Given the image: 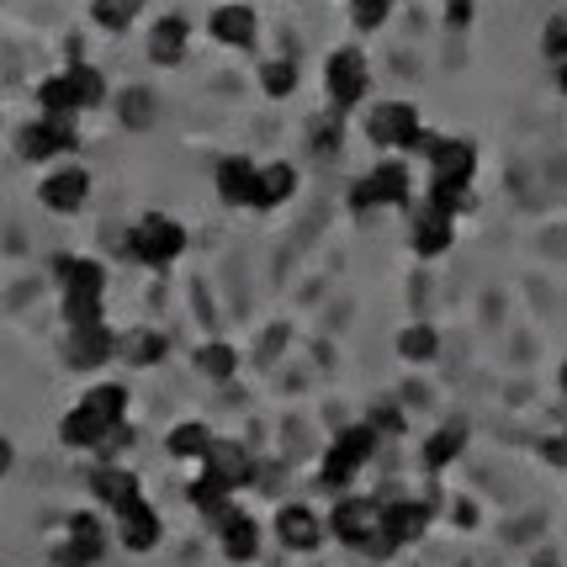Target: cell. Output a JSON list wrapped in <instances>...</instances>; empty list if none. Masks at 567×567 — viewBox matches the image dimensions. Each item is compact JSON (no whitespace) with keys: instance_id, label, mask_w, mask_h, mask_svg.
Listing matches in <instances>:
<instances>
[{"instance_id":"cell-34","label":"cell","mask_w":567,"mask_h":567,"mask_svg":"<svg viewBox=\"0 0 567 567\" xmlns=\"http://www.w3.org/2000/svg\"><path fill=\"white\" fill-rule=\"evenodd\" d=\"M197 371L207 377V382H228V377L239 371V350L223 346V340H213V346L197 350Z\"/></svg>"},{"instance_id":"cell-43","label":"cell","mask_w":567,"mask_h":567,"mask_svg":"<svg viewBox=\"0 0 567 567\" xmlns=\"http://www.w3.org/2000/svg\"><path fill=\"white\" fill-rule=\"evenodd\" d=\"M563 393H567V361H563Z\"/></svg>"},{"instance_id":"cell-28","label":"cell","mask_w":567,"mask_h":567,"mask_svg":"<svg viewBox=\"0 0 567 567\" xmlns=\"http://www.w3.org/2000/svg\"><path fill=\"white\" fill-rule=\"evenodd\" d=\"M117 355H123L127 367H159V361H165V334L127 329V334H117Z\"/></svg>"},{"instance_id":"cell-21","label":"cell","mask_w":567,"mask_h":567,"mask_svg":"<svg viewBox=\"0 0 567 567\" xmlns=\"http://www.w3.org/2000/svg\"><path fill=\"white\" fill-rule=\"evenodd\" d=\"M207 32L218 38L223 49H249V43H255V32H260V22H255V11H249V6H218V11L207 17Z\"/></svg>"},{"instance_id":"cell-36","label":"cell","mask_w":567,"mask_h":567,"mask_svg":"<svg viewBox=\"0 0 567 567\" xmlns=\"http://www.w3.org/2000/svg\"><path fill=\"white\" fill-rule=\"evenodd\" d=\"M260 85H266V96H292L297 64L292 59H266V64H260Z\"/></svg>"},{"instance_id":"cell-22","label":"cell","mask_w":567,"mask_h":567,"mask_svg":"<svg viewBox=\"0 0 567 567\" xmlns=\"http://www.w3.org/2000/svg\"><path fill=\"white\" fill-rule=\"evenodd\" d=\"M106 430H112V424L96 420V414H91L85 403H74L70 414L59 420V441L70 445V451H101V441H106Z\"/></svg>"},{"instance_id":"cell-16","label":"cell","mask_w":567,"mask_h":567,"mask_svg":"<svg viewBox=\"0 0 567 567\" xmlns=\"http://www.w3.org/2000/svg\"><path fill=\"white\" fill-rule=\"evenodd\" d=\"M430 519H435V509L430 504H414V498H382V525H388V542L393 546H409L420 542L424 530H430Z\"/></svg>"},{"instance_id":"cell-44","label":"cell","mask_w":567,"mask_h":567,"mask_svg":"<svg viewBox=\"0 0 567 567\" xmlns=\"http://www.w3.org/2000/svg\"><path fill=\"white\" fill-rule=\"evenodd\" d=\"M542 567H551V563H542Z\"/></svg>"},{"instance_id":"cell-35","label":"cell","mask_w":567,"mask_h":567,"mask_svg":"<svg viewBox=\"0 0 567 567\" xmlns=\"http://www.w3.org/2000/svg\"><path fill=\"white\" fill-rule=\"evenodd\" d=\"M38 106H43V117H74V112H80L64 74H49V80L38 85Z\"/></svg>"},{"instance_id":"cell-19","label":"cell","mask_w":567,"mask_h":567,"mask_svg":"<svg viewBox=\"0 0 567 567\" xmlns=\"http://www.w3.org/2000/svg\"><path fill=\"white\" fill-rule=\"evenodd\" d=\"M255 171H260V165H249L245 154H228V159H218L213 186H218L223 207H249V197H255Z\"/></svg>"},{"instance_id":"cell-4","label":"cell","mask_w":567,"mask_h":567,"mask_svg":"<svg viewBox=\"0 0 567 567\" xmlns=\"http://www.w3.org/2000/svg\"><path fill=\"white\" fill-rule=\"evenodd\" d=\"M127 249L144 266H175L186 255V228L171 213H144V218L133 223V234H127Z\"/></svg>"},{"instance_id":"cell-1","label":"cell","mask_w":567,"mask_h":567,"mask_svg":"<svg viewBox=\"0 0 567 567\" xmlns=\"http://www.w3.org/2000/svg\"><path fill=\"white\" fill-rule=\"evenodd\" d=\"M53 276L64 287V323L85 329V323H106L101 319V297H106V266L91 255H59Z\"/></svg>"},{"instance_id":"cell-18","label":"cell","mask_w":567,"mask_h":567,"mask_svg":"<svg viewBox=\"0 0 567 567\" xmlns=\"http://www.w3.org/2000/svg\"><path fill=\"white\" fill-rule=\"evenodd\" d=\"M91 494H96V504H106L112 515L117 509H127L133 498H144V488H138V477L127 467H117V462H101L96 472H91Z\"/></svg>"},{"instance_id":"cell-26","label":"cell","mask_w":567,"mask_h":567,"mask_svg":"<svg viewBox=\"0 0 567 567\" xmlns=\"http://www.w3.org/2000/svg\"><path fill=\"white\" fill-rule=\"evenodd\" d=\"M112 106H117V123H123L127 133H148L154 117H159V106H154V91H148V85H127Z\"/></svg>"},{"instance_id":"cell-39","label":"cell","mask_w":567,"mask_h":567,"mask_svg":"<svg viewBox=\"0 0 567 567\" xmlns=\"http://www.w3.org/2000/svg\"><path fill=\"white\" fill-rule=\"evenodd\" d=\"M371 430H377V435H398V430H403V414H398V409H377V414H371Z\"/></svg>"},{"instance_id":"cell-32","label":"cell","mask_w":567,"mask_h":567,"mask_svg":"<svg viewBox=\"0 0 567 567\" xmlns=\"http://www.w3.org/2000/svg\"><path fill=\"white\" fill-rule=\"evenodd\" d=\"M91 17H96L101 32H127V27L144 17V0H96Z\"/></svg>"},{"instance_id":"cell-6","label":"cell","mask_w":567,"mask_h":567,"mask_svg":"<svg viewBox=\"0 0 567 567\" xmlns=\"http://www.w3.org/2000/svg\"><path fill=\"white\" fill-rule=\"evenodd\" d=\"M101 551H106V530H101V519L91 509H80V515L64 519V542L53 546V563L59 567H96Z\"/></svg>"},{"instance_id":"cell-42","label":"cell","mask_w":567,"mask_h":567,"mask_svg":"<svg viewBox=\"0 0 567 567\" xmlns=\"http://www.w3.org/2000/svg\"><path fill=\"white\" fill-rule=\"evenodd\" d=\"M557 85H563V91H567V64H563V70H557Z\"/></svg>"},{"instance_id":"cell-40","label":"cell","mask_w":567,"mask_h":567,"mask_svg":"<svg viewBox=\"0 0 567 567\" xmlns=\"http://www.w3.org/2000/svg\"><path fill=\"white\" fill-rule=\"evenodd\" d=\"M445 22H451V27H472V0H451V6H445Z\"/></svg>"},{"instance_id":"cell-15","label":"cell","mask_w":567,"mask_h":567,"mask_svg":"<svg viewBox=\"0 0 567 567\" xmlns=\"http://www.w3.org/2000/svg\"><path fill=\"white\" fill-rule=\"evenodd\" d=\"M213 530H218V546L228 563H255V557H260V525H255L245 509H228Z\"/></svg>"},{"instance_id":"cell-10","label":"cell","mask_w":567,"mask_h":567,"mask_svg":"<svg viewBox=\"0 0 567 567\" xmlns=\"http://www.w3.org/2000/svg\"><path fill=\"white\" fill-rule=\"evenodd\" d=\"M367 133H371V144L377 148H414L424 127H420V112H414L409 101H388V106L371 112Z\"/></svg>"},{"instance_id":"cell-37","label":"cell","mask_w":567,"mask_h":567,"mask_svg":"<svg viewBox=\"0 0 567 567\" xmlns=\"http://www.w3.org/2000/svg\"><path fill=\"white\" fill-rule=\"evenodd\" d=\"M350 17H355L361 32H377V27L393 17V0H350Z\"/></svg>"},{"instance_id":"cell-2","label":"cell","mask_w":567,"mask_h":567,"mask_svg":"<svg viewBox=\"0 0 567 567\" xmlns=\"http://www.w3.org/2000/svg\"><path fill=\"white\" fill-rule=\"evenodd\" d=\"M334 542H346L350 551H367V557H393L398 546L388 542V525H382V498H340L334 515H329Z\"/></svg>"},{"instance_id":"cell-23","label":"cell","mask_w":567,"mask_h":567,"mask_svg":"<svg viewBox=\"0 0 567 567\" xmlns=\"http://www.w3.org/2000/svg\"><path fill=\"white\" fill-rule=\"evenodd\" d=\"M202 462H207V472H218V477L228 483V488H234V494H239L249 477H255V467H249V456H245V445H234V441H213Z\"/></svg>"},{"instance_id":"cell-33","label":"cell","mask_w":567,"mask_h":567,"mask_svg":"<svg viewBox=\"0 0 567 567\" xmlns=\"http://www.w3.org/2000/svg\"><path fill=\"white\" fill-rule=\"evenodd\" d=\"M462 445H467V430H462V424L435 430V435L424 441V467H445V462H456V456H462Z\"/></svg>"},{"instance_id":"cell-24","label":"cell","mask_w":567,"mask_h":567,"mask_svg":"<svg viewBox=\"0 0 567 567\" xmlns=\"http://www.w3.org/2000/svg\"><path fill=\"white\" fill-rule=\"evenodd\" d=\"M414 249H420L424 260H435L451 249V213H441L435 202H424L420 218H414Z\"/></svg>"},{"instance_id":"cell-17","label":"cell","mask_w":567,"mask_h":567,"mask_svg":"<svg viewBox=\"0 0 567 567\" xmlns=\"http://www.w3.org/2000/svg\"><path fill=\"white\" fill-rule=\"evenodd\" d=\"M276 542L287 546V551H313L323 542V519L308 509V504H281V515H276Z\"/></svg>"},{"instance_id":"cell-13","label":"cell","mask_w":567,"mask_h":567,"mask_svg":"<svg viewBox=\"0 0 567 567\" xmlns=\"http://www.w3.org/2000/svg\"><path fill=\"white\" fill-rule=\"evenodd\" d=\"M477 171V148L467 138H441L430 148V186H472Z\"/></svg>"},{"instance_id":"cell-30","label":"cell","mask_w":567,"mask_h":567,"mask_svg":"<svg viewBox=\"0 0 567 567\" xmlns=\"http://www.w3.org/2000/svg\"><path fill=\"white\" fill-rule=\"evenodd\" d=\"M64 80H70L74 106H80V112H91V106H101V101H106V80H101L96 64H70V70H64Z\"/></svg>"},{"instance_id":"cell-38","label":"cell","mask_w":567,"mask_h":567,"mask_svg":"<svg viewBox=\"0 0 567 567\" xmlns=\"http://www.w3.org/2000/svg\"><path fill=\"white\" fill-rule=\"evenodd\" d=\"M542 49H546V59H563L567 64V17H551V22H546Z\"/></svg>"},{"instance_id":"cell-31","label":"cell","mask_w":567,"mask_h":567,"mask_svg":"<svg viewBox=\"0 0 567 567\" xmlns=\"http://www.w3.org/2000/svg\"><path fill=\"white\" fill-rule=\"evenodd\" d=\"M398 355H403V361H414V367H424V361H435V355H441V334H435L430 323H409V329L398 334Z\"/></svg>"},{"instance_id":"cell-14","label":"cell","mask_w":567,"mask_h":567,"mask_svg":"<svg viewBox=\"0 0 567 567\" xmlns=\"http://www.w3.org/2000/svg\"><path fill=\"white\" fill-rule=\"evenodd\" d=\"M186 43H192V22L181 11H171V17H159V22L148 27V59L159 70H175L186 59Z\"/></svg>"},{"instance_id":"cell-3","label":"cell","mask_w":567,"mask_h":567,"mask_svg":"<svg viewBox=\"0 0 567 567\" xmlns=\"http://www.w3.org/2000/svg\"><path fill=\"white\" fill-rule=\"evenodd\" d=\"M377 441H382V435H377L371 424H350V430H340V435L329 441V451H323V467H319V483H323V488H334V494H340L350 477H355V472L371 462Z\"/></svg>"},{"instance_id":"cell-8","label":"cell","mask_w":567,"mask_h":567,"mask_svg":"<svg viewBox=\"0 0 567 567\" xmlns=\"http://www.w3.org/2000/svg\"><path fill=\"white\" fill-rule=\"evenodd\" d=\"M38 202H43L49 213H59V218L80 213V207L91 202V171H85V165H53V171L38 181Z\"/></svg>"},{"instance_id":"cell-9","label":"cell","mask_w":567,"mask_h":567,"mask_svg":"<svg viewBox=\"0 0 567 567\" xmlns=\"http://www.w3.org/2000/svg\"><path fill=\"white\" fill-rule=\"evenodd\" d=\"M323 85H329V101H334L340 112H350L355 101L367 96V85H371V74H367V53H355V49L329 53V70H323Z\"/></svg>"},{"instance_id":"cell-41","label":"cell","mask_w":567,"mask_h":567,"mask_svg":"<svg viewBox=\"0 0 567 567\" xmlns=\"http://www.w3.org/2000/svg\"><path fill=\"white\" fill-rule=\"evenodd\" d=\"M17 467V451H11V441H6V435H0V477H6V472Z\"/></svg>"},{"instance_id":"cell-12","label":"cell","mask_w":567,"mask_h":567,"mask_svg":"<svg viewBox=\"0 0 567 567\" xmlns=\"http://www.w3.org/2000/svg\"><path fill=\"white\" fill-rule=\"evenodd\" d=\"M117 355V334L106 329V323H85V329H70L64 334V361H70L74 371H96L106 367Z\"/></svg>"},{"instance_id":"cell-11","label":"cell","mask_w":567,"mask_h":567,"mask_svg":"<svg viewBox=\"0 0 567 567\" xmlns=\"http://www.w3.org/2000/svg\"><path fill=\"white\" fill-rule=\"evenodd\" d=\"M117 542L133 551V557H144V551H154L159 546V536H165V525H159V509L148 504V498H133L127 509H117Z\"/></svg>"},{"instance_id":"cell-5","label":"cell","mask_w":567,"mask_h":567,"mask_svg":"<svg viewBox=\"0 0 567 567\" xmlns=\"http://www.w3.org/2000/svg\"><path fill=\"white\" fill-rule=\"evenodd\" d=\"M74 144H80L74 138V117H38V123H27L17 133V154H22L27 165H53Z\"/></svg>"},{"instance_id":"cell-7","label":"cell","mask_w":567,"mask_h":567,"mask_svg":"<svg viewBox=\"0 0 567 567\" xmlns=\"http://www.w3.org/2000/svg\"><path fill=\"white\" fill-rule=\"evenodd\" d=\"M409 202V171L398 159H382L367 181L350 186V213H371V207H403Z\"/></svg>"},{"instance_id":"cell-29","label":"cell","mask_w":567,"mask_h":567,"mask_svg":"<svg viewBox=\"0 0 567 567\" xmlns=\"http://www.w3.org/2000/svg\"><path fill=\"white\" fill-rule=\"evenodd\" d=\"M80 403H85L96 420H106V424H123L127 420V388H123V382H96V388L80 398Z\"/></svg>"},{"instance_id":"cell-25","label":"cell","mask_w":567,"mask_h":567,"mask_svg":"<svg viewBox=\"0 0 567 567\" xmlns=\"http://www.w3.org/2000/svg\"><path fill=\"white\" fill-rule=\"evenodd\" d=\"M186 498H192V504H197V509L213 519V525H218V519L234 509V488L223 483L218 472H207V467H202V477L192 483V488H186Z\"/></svg>"},{"instance_id":"cell-27","label":"cell","mask_w":567,"mask_h":567,"mask_svg":"<svg viewBox=\"0 0 567 567\" xmlns=\"http://www.w3.org/2000/svg\"><path fill=\"white\" fill-rule=\"evenodd\" d=\"M213 441H218V435H213L202 420H186V424H175L171 435H165V451H171L175 462H202Z\"/></svg>"},{"instance_id":"cell-20","label":"cell","mask_w":567,"mask_h":567,"mask_svg":"<svg viewBox=\"0 0 567 567\" xmlns=\"http://www.w3.org/2000/svg\"><path fill=\"white\" fill-rule=\"evenodd\" d=\"M292 192H297V165L271 159V165L255 171V197H249V207L271 213V207H281V202H292Z\"/></svg>"}]
</instances>
